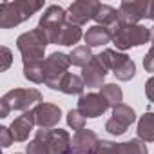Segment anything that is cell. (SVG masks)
Returning a JSON list of instances; mask_svg holds the SVG:
<instances>
[{
	"label": "cell",
	"mask_w": 154,
	"mask_h": 154,
	"mask_svg": "<svg viewBox=\"0 0 154 154\" xmlns=\"http://www.w3.org/2000/svg\"><path fill=\"white\" fill-rule=\"evenodd\" d=\"M44 8L42 0H15L0 4V27L11 29L29 20L36 11Z\"/></svg>",
	"instance_id": "6da1fadb"
},
{
	"label": "cell",
	"mask_w": 154,
	"mask_h": 154,
	"mask_svg": "<svg viewBox=\"0 0 154 154\" xmlns=\"http://www.w3.org/2000/svg\"><path fill=\"white\" fill-rule=\"evenodd\" d=\"M112 35V44L120 51H127L131 47H140L150 42V29L141 26V24H125V22H116L114 26L109 27Z\"/></svg>",
	"instance_id": "7a4b0ae2"
},
{
	"label": "cell",
	"mask_w": 154,
	"mask_h": 154,
	"mask_svg": "<svg viewBox=\"0 0 154 154\" xmlns=\"http://www.w3.org/2000/svg\"><path fill=\"white\" fill-rule=\"evenodd\" d=\"M49 45V40L44 33L42 27H35L27 33H22L17 38V47L22 54V63L29 65V63H38V62H45V47Z\"/></svg>",
	"instance_id": "3957f363"
},
{
	"label": "cell",
	"mask_w": 154,
	"mask_h": 154,
	"mask_svg": "<svg viewBox=\"0 0 154 154\" xmlns=\"http://www.w3.org/2000/svg\"><path fill=\"white\" fill-rule=\"evenodd\" d=\"M42 103V93L38 89H11L0 98V118H8L11 111H31Z\"/></svg>",
	"instance_id": "277c9868"
},
{
	"label": "cell",
	"mask_w": 154,
	"mask_h": 154,
	"mask_svg": "<svg viewBox=\"0 0 154 154\" xmlns=\"http://www.w3.org/2000/svg\"><path fill=\"white\" fill-rule=\"evenodd\" d=\"M71 65L69 54L65 53H51L45 62H44V69H45V85L53 91L60 89V84L63 80V76L67 74V69Z\"/></svg>",
	"instance_id": "5b68a950"
},
{
	"label": "cell",
	"mask_w": 154,
	"mask_h": 154,
	"mask_svg": "<svg viewBox=\"0 0 154 154\" xmlns=\"http://www.w3.org/2000/svg\"><path fill=\"white\" fill-rule=\"evenodd\" d=\"M67 22V11L56 4H51L45 8L44 15H40V22H38V27L44 29L49 44H56V38H58V33L62 29V26Z\"/></svg>",
	"instance_id": "8992f818"
},
{
	"label": "cell",
	"mask_w": 154,
	"mask_h": 154,
	"mask_svg": "<svg viewBox=\"0 0 154 154\" xmlns=\"http://www.w3.org/2000/svg\"><path fill=\"white\" fill-rule=\"evenodd\" d=\"M35 138L44 141L49 154H69L71 152V136L63 129H38Z\"/></svg>",
	"instance_id": "52a82bcc"
},
{
	"label": "cell",
	"mask_w": 154,
	"mask_h": 154,
	"mask_svg": "<svg viewBox=\"0 0 154 154\" xmlns=\"http://www.w3.org/2000/svg\"><path fill=\"white\" fill-rule=\"evenodd\" d=\"M98 6L100 2H96V0H76L67 9V22L82 27L89 20H94Z\"/></svg>",
	"instance_id": "ba28073f"
},
{
	"label": "cell",
	"mask_w": 154,
	"mask_h": 154,
	"mask_svg": "<svg viewBox=\"0 0 154 154\" xmlns=\"http://www.w3.org/2000/svg\"><path fill=\"white\" fill-rule=\"evenodd\" d=\"M150 2L149 0H131V2H122L118 8V20L125 24H138L143 18H149Z\"/></svg>",
	"instance_id": "9c48e42d"
},
{
	"label": "cell",
	"mask_w": 154,
	"mask_h": 154,
	"mask_svg": "<svg viewBox=\"0 0 154 154\" xmlns=\"http://www.w3.org/2000/svg\"><path fill=\"white\" fill-rule=\"evenodd\" d=\"M100 145V138L91 129L76 131L71 140V152L72 154H96Z\"/></svg>",
	"instance_id": "30bf717a"
},
{
	"label": "cell",
	"mask_w": 154,
	"mask_h": 154,
	"mask_svg": "<svg viewBox=\"0 0 154 154\" xmlns=\"http://www.w3.org/2000/svg\"><path fill=\"white\" fill-rule=\"evenodd\" d=\"M31 111H33L35 125H38L40 129H54V125H58V122L62 120V109L54 103L42 102Z\"/></svg>",
	"instance_id": "8fae6325"
},
{
	"label": "cell",
	"mask_w": 154,
	"mask_h": 154,
	"mask_svg": "<svg viewBox=\"0 0 154 154\" xmlns=\"http://www.w3.org/2000/svg\"><path fill=\"white\" fill-rule=\"evenodd\" d=\"M76 109L82 112L84 118H98L109 109V105L100 93H87L78 98V107Z\"/></svg>",
	"instance_id": "7c38bea8"
},
{
	"label": "cell",
	"mask_w": 154,
	"mask_h": 154,
	"mask_svg": "<svg viewBox=\"0 0 154 154\" xmlns=\"http://www.w3.org/2000/svg\"><path fill=\"white\" fill-rule=\"evenodd\" d=\"M107 74H109V71H107L105 65L102 63L100 56L94 54L93 62H91L87 67L82 69V80H84L85 87H89V89H98V87L102 89V87L105 85L103 80H105Z\"/></svg>",
	"instance_id": "4fadbf2b"
},
{
	"label": "cell",
	"mask_w": 154,
	"mask_h": 154,
	"mask_svg": "<svg viewBox=\"0 0 154 154\" xmlns=\"http://www.w3.org/2000/svg\"><path fill=\"white\" fill-rule=\"evenodd\" d=\"M33 127H35L33 111H27V112H24L22 116L15 118V120L11 122V125H9L15 141H26V140L29 138V134L33 132Z\"/></svg>",
	"instance_id": "5bb4252c"
},
{
	"label": "cell",
	"mask_w": 154,
	"mask_h": 154,
	"mask_svg": "<svg viewBox=\"0 0 154 154\" xmlns=\"http://www.w3.org/2000/svg\"><path fill=\"white\" fill-rule=\"evenodd\" d=\"M84 40L87 47H100V45H107L109 42H112V35H111V29L105 26H93L84 35Z\"/></svg>",
	"instance_id": "9a60e30c"
},
{
	"label": "cell",
	"mask_w": 154,
	"mask_h": 154,
	"mask_svg": "<svg viewBox=\"0 0 154 154\" xmlns=\"http://www.w3.org/2000/svg\"><path fill=\"white\" fill-rule=\"evenodd\" d=\"M84 36L82 33V27L80 26H74L71 22H65L58 33V38H56V44L60 45H74V44H78L80 38Z\"/></svg>",
	"instance_id": "2e32d148"
},
{
	"label": "cell",
	"mask_w": 154,
	"mask_h": 154,
	"mask_svg": "<svg viewBox=\"0 0 154 154\" xmlns=\"http://www.w3.org/2000/svg\"><path fill=\"white\" fill-rule=\"evenodd\" d=\"M136 132H138V138L141 141H145V143L154 141V112H145L138 120Z\"/></svg>",
	"instance_id": "e0dca14e"
},
{
	"label": "cell",
	"mask_w": 154,
	"mask_h": 154,
	"mask_svg": "<svg viewBox=\"0 0 154 154\" xmlns=\"http://www.w3.org/2000/svg\"><path fill=\"white\" fill-rule=\"evenodd\" d=\"M118 17H120L118 9H114V8L109 6V4H100V6H98V11H96V15H94V22H96V26L111 27V26H114V24L118 22Z\"/></svg>",
	"instance_id": "ac0fdd59"
},
{
	"label": "cell",
	"mask_w": 154,
	"mask_h": 154,
	"mask_svg": "<svg viewBox=\"0 0 154 154\" xmlns=\"http://www.w3.org/2000/svg\"><path fill=\"white\" fill-rule=\"evenodd\" d=\"M84 87H85V84H84V80H82V76H76V74L67 72V74L63 76V80H62L58 91H62L63 94H80V96H82Z\"/></svg>",
	"instance_id": "d6986e66"
},
{
	"label": "cell",
	"mask_w": 154,
	"mask_h": 154,
	"mask_svg": "<svg viewBox=\"0 0 154 154\" xmlns=\"http://www.w3.org/2000/svg\"><path fill=\"white\" fill-rule=\"evenodd\" d=\"M94 54L91 51V47L87 45H78L74 47L71 53H69V60H71V65H76V67H87L91 62H93Z\"/></svg>",
	"instance_id": "ffe728a7"
},
{
	"label": "cell",
	"mask_w": 154,
	"mask_h": 154,
	"mask_svg": "<svg viewBox=\"0 0 154 154\" xmlns=\"http://www.w3.org/2000/svg\"><path fill=\"white\" fill-rule=\"evenodd\" d=\"M100 94L103 96V100L107 102V105L112 107V109H114L116 105L123 103V91H122V87L116 85V84H105V85L100 89Z\"/></svg>",
	"instance_id": "44dd1931"
},
{
	"label": "cell",
	"mask_w": 154,
	"mask_h": 154,
	"mask_svg": "<svg viewBox=\"0 0 154 154\" xmlns=\"http://www.w3.org/2000/svg\"><path fill=\"white\" fill-rule=\"evenodd\" d=\"M116 154H149V149H147L145 141H141L140 138H134V140L118 143Z\"/></svg>",
	"instance_id": "7402d4cb"
},
{
	"label": "cell",
	"mask_w": 154,
	"mask_h": 154,
	"mask_svg": "<svg viewBox=\"0 0 154 154\" xmlns=\"http://www.w3.org/2000/svg\"><path fill=\"white\" fill-rule=\"evenodd\" d=\"M112 118H114L116 122H120L122 125L129 127L131 123L136 122V112H134V109H132L131 105L120 103V105H116V107L112 109Z\"/></svg>",
	"instance_id": "603a6c76"
},
{
	"label": "cell",
	"mask_w": 154,
	"mask_h": 154,
	"mask_svg": "<svg viewBox=\"0 0 154 154\" xmlns=\"http://www.w3.org/2000/svg\"><path fill=\"white\" fill-rule=\"evenodd\" d=\"M24 78L29 80V82H33V84H45V69H44V62L24 65Z\"/></svg>",
	"instance_id": "cb8c5ba5"
},
{
	"label": "cell",
	"mask_w": 154,
	"mask_h": 154,
	"mask_svg": "<svg viewBox=\"0 0 154 154\" xmlns=\"http://www.w3.org/2000/svg\"><path fill=\"white\" fill-rule=\"evenodd\" d=\"M112 74L116 76V80H120V82H129V80H132L134 74H136V63H134V60H132L131 56H127V58L118 65V69H116Z\"/></svg>",
	"instance_id": "d4e9b609"
},
{
	"label": "cell",
	"mask_w": 154,
	"mask_h": 154,
	"mask_svg": "<svg viewBox=\"0 0 154 154\" xmlns=\"http://www.w3.org/2000/svg\"><path fill=\"white\" fill-rule=\"evenodd\" d=\"M65 120H67V125L72 131H82V129H85V118L82 116V112L78 109H71L67 112V118Z\"/></svg>",
	"instance_id": "484cf974"
},
{
	"label": "cell",
	"mask_w": 154,
	"mask_h": 154,
	"mask_svg": "<svg viewBox=\"0 0 154 154\" xmlns=\"http://www.w3.org/2000/svg\"><path fill=\"white\" fill-rule=\"evenodd\" d=\"M26 154H49V152H47V147L44 145V141L35 138L33 141H29L26 145Z\"/></svg>",
	"instance_id": "4316f807"
},
{
	"label": "cell",
	"mask_w": 154,
	"mask_h": 154,
	"mask_svg": "<svg viewBox=\"0 0 154 154\" xmlns=\"http://www.w3.org/2000/svg\"><path fill=\"white\" fill-rule=\"evenodd\" d=\"M105 131L111 132V134H114V136H122V134L127 131V127L122 125L120 122H116L114 118H109V120L105 122Z\"/></svg>",
	"instance_id": "83f0119b"
},
{
	"label": "cell",
	"mask_w": 154,
	"mask_h": 154,
	"mask_svg": "<svg viewBox=\"0 0 154 154\" xmlns=\"http://www.w3.org/2000/svg\"><path fill=\"white\" fill-rule=\"evenodd\" d=\"M116 145L118 143H114L111 140H100L96 154H116Z\"/></svg>",
	"instance_id": "f1b7e54d"
},
{
	"label": "cell",
	"mask_w": 154,
	"mask_h": 154,
	"mask_svg": "<svg viewBox=\"0 0 154 154\" xmlns=\"http://www.w3.org/2000/svg\"><path fill=\"white\" fill-rule=\"evenodd\" d=\"M0 51H2V65H0V71H8L9 65H11V62H13V53L6 45H2V49H0Z\"/></svg>",
	"instance_id": "f546056e"
},
{
	"label": "cell",
	"mask_w": 154,
	"mask_h": 154,
	"mask_svg": "<svg viewBox=\"0 0 154 154\" xmlns=\"http://www.w3.org/2000/svg\"><path fill=\"white\" fill-rule=\"evenodd\" d=\"M143 69L147 72H154V44L149 49V53L143 56Z\"/></svg>",
	"instance_id": "4dcf8cb0"
},
{
	"label": "cell",
	"mask_w": 154,
	"mask_h": 154,
	"mask_svg": "<svg viewBox=\"0 0 154 154\" xmlns=\"http://www.w3.org/2000/svg\"><path fill=\"white\" fill-rule=\"evenodd\" d=\"M0 136H2V147H4V149L11 147V143L15 141V138H13L9 127H0Z\"/></svg>",
	"instance_id": "1f68e13d"
},
{
	"label": "cell",
	"mask_w": 154,
	"mask_h": 154,
	"mask_svg": "<svg viewBox=\"0 0 154 154\" xmlns=\"http://www.w3.org/2000/svg\"><path fill=\"white\" fill-rule=\"evenodd\" d=\"M145 94H147L149 102L154 103V76H150V78L145 82Z\"/></svg>",
	"instance_id": "d6a6232c"
},
{
	"label": "cell",
	"mask_w": 154,
	"mask_h": 154,
	"mask_svg": "<svg viewBox=\"0 0 154 154\" xmlns=\"http://www.w3.org/2000/svg\"><path fill=\"white\" fill-rule=\"evenodd\" d=\"M149 29H150V42L154 44V26H152V27H149Z\"/></svg>",
	"instance_id": "836d02e7"
},
{
	"label": "cell",
	"mask_w": 154,
	"mask_h": 154,
	"mask_svg": "<svg viewBox=\"0 0 154 154\" xmlns=\"http://www.w3.org/2000/svg\"><path fill=\"white\" fill-rule=\"evenodd\" d=\"M15 154H20V152H15Z\"/></svg>",
	"instance_id": "e575fe53"
}]
</instances>
